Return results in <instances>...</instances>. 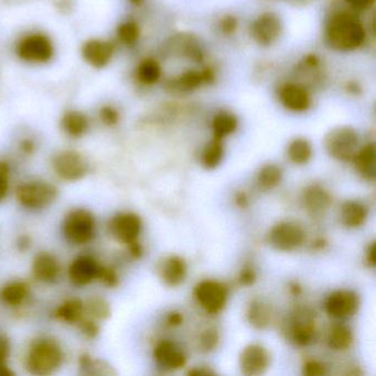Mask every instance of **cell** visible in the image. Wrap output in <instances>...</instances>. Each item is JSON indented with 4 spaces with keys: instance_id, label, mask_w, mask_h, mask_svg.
I'll list each match as a JSON object with an SVG mask.
<instances>
[{
    "instance_id": "cell-1",
    "label": "cell",
    "mask_w": 376,
    "mask_h": 376,
    "mask_svg": "<svg viewBox=\"0 0 376 376\" xmlns=\"http://www.w3.org/2000/svg\"><path fill=\"white\" fill-rule=\"evenodd\" d=\"M327 42L338 51L358 49L365 41V29L354 13L341 11L331 17L325 29Z\"/></svg>"
},
{
    "instance_id": "cell-2",
    "label": "cell",
    "mask_w": 376,
    "mask_h": 376,
    "mask_svg": "<svg viewBox=\"0 0 376 376\" xmlns=\"http://www.w3.org/2000/svg\"><path fill=\"white\" fill-rule=\"evenodd\" d=\"M63 362V351L57 341L48 337L38 338L31 343L26 356L29 373L38 376L51 375Z\"/></svg>"
},
{
    "instance_id": "cell-3",
    "label": "cell",
    "mask_w": 376,
    "mask_h": 376,
    "mask_svg": "<svg viewBox=\"0 0 376 376\" xmlns=\"http://www.w3.org/2000/svg\"><path fill=\"white\" fill-rule=\"evenodd\" d=\"M62 234L73 245H85L95 236L96 221L94 215L86 209H73L62 221Z\"/></svg>"
},
{
    "instance_id": "cell-4",
    "label": "cell",
    "mask_w": 376,
    "mask_h": 376,
    "mask_svg": "<svg viewBox=\"0 0 376 376\" xmlns=\"http://www.w3.org/2000/svg\"><path fill=\"white\" fill-rule=\"evenodd\" d=\"M59 190L50 182L42 180L27 181L15 190V199L19 205L28 210H42L56 202Z\"/></svg>"
},
{
    "instance_id": "cell-5",
    "label": "cell",
    "mask_w": 376,
    "mask_h": 376,
    "mask_svg": "<svg viewBox=\"0 0 376 376\" xmlns=\"http://www.w3.org/2000/svg\"><path fill=\"white\" fill-rule=\"evenodd\" d=\"M328 154L340 162L352 160L358 149V135L349 126L333 128L325 137Z\"/></svg>"
},
{
    "instance_id": "cell-6",
    "label": "cell",
    "mask_w": 376,
    "mask_h": 376,
    "mask_svg": "<svg viewBox=\"0 0 376 376\" xmlns=\"http://www.w3.org/2000/svg\"><path fill=\"white\" fill-rule=\"evenodd\" d=\"M52 168L60 179L77 182L86 177L90 164L83 155L74 150H62L52 158Z\"/></svg>"
},
{
    "instance_id": "cell-7",
    "label": "cell",
    "mask_w": 376,
    "mask_h": 376,
    "mask_svg": "<svg viewBox=\"0 0 376 376\" xmlns=\"http://www.w3.org/2000/svg\"><path fill=\"white\" fill-rule=\"evenodd\" d=\"M306 232L294 221H283L273 226L268 233V243L279 252H292L305 243Z\"/></svg>"
},
{
    "instance_id": "cell-8",
    "label": "cell",
    "mask_w": 376,
    "mask_h": 376,
    "mask_svg": "<svg viewBox=\"0 0 376 376\" xmlns=\"http://www.w3.org/2000/svg\"><path fill=\"white\" fill-rule=\"evenodd\" d=\"M17 56L30 63H46L53 57L54 49L51 40L41 34L25 37L15 48Z\"/></svg>"
},
{
    "instance_id": "cell-9",
    "label": "cell",
    "mask_w": 376,
    "mask_h": 376,
    "mask_svg": "<svg viewBox=\"0 0 376 376\" xmlns=\"http://www.w3.org/2000/svg\"><path fill=\"white\" fill-rule=\"evenodd\" d=\"M195 297L207 313L216 315L226 308L228 302V290L226 286L215 280H202L195 286Z\"/></svg>"
},
{
    "instance_id": "cell-10",
    "label": "cell",
    "mask_w": 376,
    "mask_h": 376,
    "mask_svg": "<svg viewBox=\"0 0 376 376\" xmlns=\"http://www.w3.org/2000/svg\"><path fill=\"white\" fill-rule=\"evenodd\" d=\"M143 230V222L139 215L133 212H121L114 215L110 222V232L116 241L131 245L138 241Z\"/></svg>"
},
{
    "instance_id": "cell-11",
    "label": "cell",
    "mask_w": 376,
    "mask_h": 376,
    "mask_svg": "<svg viewBox=\"0 0 376 376\" xmlns=\"http://www.w3.org/2000/svg\"><path fill=\"white\" fill-rule=\"evenodd\" d=\"M360 298L354 290H339L331 292L325 302L328 315L335 319H349L358 313Z\"/></svg>"
},
{
    "instance_id": "cell-12",
    "label": "cell",
    "mask_w": 376,
    "mask_h": 376,
    "mask_svg": "<svg viewBox=\"0 0 376 376\" xmlns=\"http://www.w3.org/2000/svg\"><path fill=\"white\" fill-rule=\"evenodd\" d=\"M238 365L245 375H261L271 365V354L259 343L247 344L238 356Z\"/></svg>"
},
{
    "instance_id": "cell-13",
    "label": "cell",
    "mask_w": 376,
    "mask_h": 376,
    "mask_svg": "<svg viewBox=\"0 0 376 376\" xmlns=\"http://www.w3.org/2000/svg\"><path fill=\"white\" fill-rule=\"evenodd\" d=\"M283 32V23L274 13H264L252 25V38L261 46H269L278 40Z\"/></svg>"
},
{
    "instance_id": "cell-14",
    "label": "cell",
    "mask_w": 376,
    "mask_h": 376,
    "mask_svg": "<svg viewBox=\"0 0 376 376\" xmlns=\"http://www.w3.org/2000/svg\"><path fill=\"white\" fill-rule=\"evenodd\" d=\"M290 335L298 346H307L313 343L316 339V319L311 310L299 308L292 313Z\"/></svg>"
},
{
    "instance_id": "cell-15",
    "label": "cell",
    "mask_w": 376,
    "mask_h": 376,
    "mask_svg": "<svg viewBox=\"0 0 376 376\" xmlns=\"http://www.w3.org/2000/svg\"><path fill=\"white\" fill-rule=\"evenodd\" d=\"M153 356L157 365L166 371H178L187 364L185 352L176 343L169 340L157 343Z\"/></svg>"
},
{
    "instance_id": "cell-16",
    "label": "cell",
    "mask_w": 376,
    "mask_h": 376,
    "mask_svg": "<svg viewBox=\"0 0 376 376\" xmlns=\"http://www.w3.org/2000/svg\"><path fill=\"white\" fill-rule=\"evenodd\" d=\"M100 264L87 255L77 256L67 269L70 282L77 287H85L98 279Z\"/></svg>"
},
{
    "instance_id": "cell-17",
    "label": "cell",
    "mask_w": 376,
    "mask_h": 376,
    "mask_svg": "<svg viewBox=\"0 0 376 376\" xmlns=\"http://www.w3.org/2000/svg\"><path fill=\"white\" fill-rule=\"evenodd\" d=\"M279 100L287 110L302 113L311 105V98L305 87L294 83L284 85L279 92Z\"/></svg>"
},
{
    "instance_id": "cell-18",
    "label": "cell",
    "mask_w": 376,
    "mask_h": 376,
    "mask_svg": "<svg viewBox=\"0 0 376 376\" xmlns=\"http://www.w3.org/2000/svg\"><path fill=\"white\" fill-rule=\"evenodd\" d=\"M34 279L40 283H52L58 278L60 265L56 256L48 252H40L34 256L31 266Z\"/></svg>"
},
{
    "instance_id": "cell-19",
    "label": "cell",
    "mask_w": 376,
    "mask_h": 376,
    "mask_svg": "<svg viewBox=\"0 0 376 376\" xmlns=\"http://www.w3.org/2000/svg\"><path fill=\"white\" fill-rule=\"evenodd\" d=\"M187 275V264L180 256L167 257L160 267V278L168 287H179L185 283Z\"/></svg>"
},
{
    "instance_id": "cell-20",
    "label": "cell",
    "mask_w": 376,
    "mask_h": 376,
    "mask_svg": "<svg viewBox=\"0 0 376 376\" xmlns=\"http://www.w3.org/2000/svg\"><path fill=\"white\" fill-rule=\"evenodd\" d=\"M82 54L87 63L93 67H105L113 58L114 46L110 42L94 39L83 46Z\"/></svg>"
},
{
    "instance_id": "cell-21",
    "label": "cell",
    "mask_w": 376,
    "mask_h": 376,
    "mask_svg": "<svg viewBox=\"0 0 376 376\" xmlns=\"http://www.w3.org/2000/svg\"><path fill=\"white\" fill-rule=\"evenodd\" d=\"M304 203L308 212L313 215H319L325 212L330 207L332 200L327 190L318 185L308 187L304 191Z\"/></svg>"
},
{
    "instance_id": "cell-22",
    "label": "cell",
    "mask_w": 376,
    "mask_h": 376,
    "mask_svg": "<svg viewBox=\"0 0 376 376\" xmlns=\"http://www.w3.org/2000/svg\"><path fill=\"white\" fill-rule=\"evenodd\" d=\"M356 172L363 179L374 181L376 176L375 146L374 143L365 145L363 148L358 149L354 159Z\"/></svg>"
},
{
    "instance_id": "cell-23",
    "label": "cell",
    "mask_w": 376,
    "mask_h": 376,
    "mask_svg": "<svg viewBox=\"0 0 376 376\" xmlns=\"http://www.w3.org/2000/svg\"><path fill=\"white\" fill-rule=\"evenodd\" d=\"M368 219V209L363 203L350 200L343 203L340 210V220L349 228H358L363 226Z\"/></svg>"
},
{
    "instance_id": "cell-24",
    "label": "cell",
    "mask_w": 376,
    "mask_h": 376,
    "mask_svg": "<svg viewBox=\"0 0 376 376\" xmlns=\"http://www.w3.org/2000/svg\"><path fill=\"white\" fill-rule=\"evenodd\" d=\"M30 286L23 280H13L0 288V300L11 307L20 306L28 298Z\"/></svg>"
},
{
    "instance_id": "cell-25",
    "label": "cell",
    "mask_w": 376,
    "mask_h": 376,
    "mask_svg": "<svg viewBox=\"0 0 376 376\" xmlns=\"http://www.w3.org/2000/svg\"><path fill=\"white\" fill-rule=\"evenodd\" d=\"M85 315L84 302L79 298L64 300L56 310V317L67 325H77Z\"/></svg>"
},
{
    "instance_id": "cell-26",
    "label": "cell",
    "mask_w": 376,
    "mask_h": 376,
    "mask_svg": "<svg viewBox=\"0 0 376 376\" xmlns=\"http://www.w3.org/2000/svg\"><path fill=\"white\" fill-rule=\"evenodd\" d=\"M247 320L252 327L263 330L268 327L271 320V308L266 302L254 299L247 309Z\"/></svg>"
},
{
    "instance_id": "cell-27",
    "label": "cell",
    "mask_w": 376,
    "mask_h": 376,
    "mask_svg": "<svg viewBox=\"0 0 376 376\" xmlns=\"http://www.w3.org/2000/svg\"><path fill=\"white\" fill-rule=\"evenodd\" d=\"M61 125L67 135L73 138H79V137H82L89 129V119L81 112L70 110L62 117Z\"/></svg>"
},
{
    "instance_id": "cell-28",
    "label": "cell",
    "mask_w": 376,
    "mask_h": 376,
    "mask_svg": "<svg viewBox=\"0 0 376 376\" xmlns=\"http://www.w3.org/2000/svg\"><path fill=\"white\" fill-rule=\"evenodd\" d=\"M203 84H207L203 72L193 71V70L182 73L177 79H172L170 82L171 89L180 93L193 92Z\"/></svg>"
},
{
    "instance_id": "cell-29",
    "label": "cell",
    "mask_w": 376,
    "mask_h": 376,
    "mask_svg": "<svg viewBox=\"0 0 376 376\" xmlns=\"http://www.w3.org/2000/svg\"><path fill=\"white\" fill-rule=\"evenodd\" d=\"M238 118L230 112H220L213 118L212 129L213 137L219 139H224L228 136L232 135L238 128Z\"/></svg>"
},
{
    "instance_id": "cell-30",
    "label": "cell",
    "mask_w": 376,
    "mask_h": 376,
    "mask_svg": "<svg viewBox=\"0 0 376 376\" xmlns=\"http://www.w3.org/2000/svg\"><path fill=\"white\" fill-rule=\"evenodd\" d=\"M354 342V333L346 325H333L328 335V346L335 351H344Z\"/></svg>"
},
{
    "instance_id": "cell-31",
    "label": "cell",
    "mask_w": 376,
    "mask_h": 376,
    "mask_svg": "<svg viewBox=\"0 0 376 376\" xmlns=\"http://www.w3.org/2000/svg\"><path fill=\"white\" fill-rule=\"evenodd\" d=\"M287 156L292 164L299 166L308 164L313 158V146L307 139H294L287 148Z\"/></svg>"
},
{
    "instance_id": "cell-32",
    "label": "cell",
    "mask_w": 376,
    "mask_h": 376,
    "mask_svg": "<svg viewBox=\"0 0 376 376\" xmlns=\"http://www.w3.org/2000/svg\"><path fill=\"white\" fill-rule=\"evenodd\" d=\"M223 158H224L223 141L213 137L212 141L203 149L201 158L203 167L207 169H215L222 162Z\"/></svg>"
},
{
    "instance_id": "cell-33",
    "label": "cell",
    "mask_w": 376,
    "mask_h": 376,
    "mask_svg": "<svg viewBox=\"0 0 376 376\" xmlns=\"http://www.w3.org/2000/svg\"><path fill=\"white\" fill-rule=\"evenodd\" d=\"M283 170L276 164H266L259 170L257 182L263 190H271L282 182Z\"/></svg>"
},
{
    "instance_id": "cell-34",
    "label": "cell",
    "mask_w": 376,
    "mask_h": 376,
    "mask_svg": "<svg viewBox=\"0 0 376 376\" xmlns=\"http://www.w3.org/2000/svg\"><path fill=\"white\" fill-rule=\"evenodd\" d=\"M137 77L143 84L151 85L158 82L162 77V67L154 59L143 60L137 70Z\"/></svg>"
},
{
    "instance_id": "cell-35",
    "label": "cell",
    "mask_w": 376,
    "mask_h": 376,
    "mask_svg": "<svg viewBox=\"0 0 376 376\" xmlns=\"http://www.w3.org/2000/svg\"><path fill=\"white\" fill-rule=\"evenodd\" d=\"M85 306V315L89 318L96 320V321H103L110 318L112 310H110V304L105 299L101 297H92L87 300Z\"/></svg>"
},
{
    "instance_id": "cell-36",
    "label": "cell",
    "mask_w": 376,
    "mask_h": 376,
    "mask_svg": "<svg viewBox=\"0 0 376 376\" xmlns=\"http://www.w3.org/2000/svg\"><path fill=\"white\" fill-rule=\"evenodd\" d=\"M118 38L127 46L136 44L139 38V27L134 21H126L117 29Z\"/></svg>"
},
{
    "instance_id": "cell-37",
    "label": "cell",
    "mask_w": 376,
    "mask_h": 376,
    "mask_svg": "<svg viewBox=\"0 0 376 376\" xmlns=\"http://www.w3.org/2000/svg\"><path fill=\"white\" fill-rule=\"evenodd\" d=\"M11 167L6 162L0 160V202L7 197L11 187Z\"/></svg>"
},
{
    "instance_id": "cell-38",
    "label": "cell",
    "mask_w": 376,
    "mask_h": 376,
    "mask_svg": "<svg viewBox=\"0 0 376 376\" xmlns=\"http://www.w3.org/2000/svg\"><path fill=\"white\" fill-rule=\"evenodd\" d=\"M96 280H100L108 288H115V287L118 286V283H119L117 273L113 268L102 266V265L98 269V279Z\"/></svg>"
},
{
    "instance_id": "cell-39",
    "label": "cell",
    "mask_w": 376,
    "mask_h": 376,
    "mask_svg": "<svg viewBox=\"0 0 376 376\" xmlns=\"http://www.w3.org/2000/svg\"><path fill=\"white\" fill-rule=\"evenodd\" d=\"M79 331L87 339H94L98 337L100 333V327H98V321L92 319V318H84L79 320Z\"/></svg>"
},
{
    "instance_id": "cell-40",
    "label": "cell",
    "mask_w": 376,
    "mask_h": 376,
    "mask_svg": "<svg viewBox=\"0 0 376 376\" xmlns=\"http://www.w3.org/2000/svg\"><path fill=\"white\" fill-rule=\"evenodd\" d=\"M302 374L306 376H323L327 374V368L323 362L310 360L302 365Z\"/></svg>"
},
{
    "instance_id": "cell-41",
    "label": "cell",
    "mask_w": 376,
    "mask_h": 376,
    "mask_svg": "<svg viewBox=\"0 0 376 376\" xmlns=\"http://www.w3.org/2000/svg\"><path fill=\"white\" fill-rule=\"evenodd\" d=\"M219 343V335L216 333V331L214 330H207L201 335L200 338V344H201V348L203 351L214 350L215 346H218Z\"/></svg>"
},
{
    "instance_id": "cell-42",
    "label": "cell",
    "mask_w": 376,
    "mask_h": 376,
    "mask_svg": "<svg viewBox=\"0 0 376 376\" xmlns=\"http://www.w3.org/2000/svg\"><path fill=\"white\" fill-rule=\"evenodd\" d=\"M101 119L105 125L113 126L117 124L118 119H119V115H118L117 110L112 106H105L101 110Z\"/></svg>"
},
{
    "instance_id": "cell-43",
    "label": "cell",
    "mask_w": 376,
    "mask_h": 376,
    "mask_svg": "<svg viewBox=\"0 0 376 376\" xmlns=\"http://www.w3.org/2000/svg\"><path fill=\"white\" fill-rule=\"evenodd\" d=\"M220 29L223 34H226V36L234 34L236 29H238V19L232 15H226V17L221 20Z\"/></svg>"
},
{
    "instance_id": "cell-44",
    "label": "cell",
    "mask_w": 376,
    "mask_h": 376,
    "mask_svg": "<svg viewBox=\"0 0 376 376\" xmlns=\"http://www.w3.org/2000/svg\"><path fill=\"white\" fill-rule=\"evenodd\" d=\"M11 341L5 335H0V364L6 363L11 356Z\"/></svg>"
},
{
    "instance_id": "cell-45",
    "label": "cell",
    "mask_w": 376,
    "mask_h": 376,
    "mask_svg": "<svg viewBox=\"0 0 376 376\" xmlns=\"http://www.w3.org/2000/svg\"><path fill=\"white\" fill-rule=\"evenodd\" d=\"M374 1L375 0H346V3L356 11H368L374 5Z\"/></svg>"
},
{
    "instance_id": "cell-46",
    "label": "cell",
    "mask_w": 376,
    "mask_h": 376,
    "mask_svg": "<svg viewBox=\"0 0 376 376\" xmlns=\"http://www.w3.org/2000/svg\"><path fill=\"white\" fill-rule=\"evenodd\" d=\"M255 279V271L252 268H245L241 271L238 280H240V283H241L243 286H249V285L254 284Z\"/></svg>"
},
{
    "instance_id": "cell-47",
    "label": "cell",
    "mask_w": 376,
    "mask_h": 376,
    "mask_svg": "<svg viewBox=\"0 0 376 376\" xmlns=\"http://www.w3.org/2000/svg\"><path fill=\"white\" fill-rule=\"evenodd\" d=\"M365 261L370 267L375 266V242H372L366 249Z\"/></svg>"
},
{
    "instance_id": "cell-48",
    "label": "cell",
    "mask_w": 376,
    "mask_h": 376,
    "mask_svg": "<svg viewBox=\"0 0 376 376\" xmlns=\"http://www.w3.org/2000/svg\"><path fill=\"white\" fill-rule=\"evenodd\" d=\"M167 321L172 327H177V325H181L182 321H183V317H182L181 313H177V311H172L167 318Z\"/></svg>"
},
{
    "instance_id": "cell-49",
    "label": "cell",
    "mask_w": 376,
    "mask_h": 376,
    "mask_svg": "<svg viewBox=\"0 0 376 376\" xmlns=\"http://www.w3.org/2000/svg\"><path fill=\"white\" fill-rule=\"evenodd\" d=\"M30 246L31 240L29 236L23 235L18 238V241H17V247H18L19 251H27V249H30Z\"/></svg>"
},
{
    "instance_id": "cell-50",
    "label": "cell",
    "mask_w": 376,
    "mask_h": 376,
    "mask_svg": "<svg viewBox=\"0 0 376 376\" xmlns=\"http://www.w3.org/2000/svg\"><path fill=\"white\" fill-rule=\"evenodd\" d=\"M128 247H129V252H131V256L135 257V259H139V257L143 255V247H141L138 241L131 244V245H128Z\"/></svg>"
},
{
    "instance_id": "cell-51",
    "label": "cell",
    "mask_w": 376,
    "mask_h": 376,
    "mask_svg": "<svg viewBox=\"0 0 376 376\" xmlns=\"http://www.w3.org/2000/svg\"><path fill=\"white\" fill-rule=\"evenodd\" d=\"M21 149H22L26 154H31V153L34 150V141H29V139L23 141L22 143H21Z\"/></svg>"
},
{
    "instance_id": "cell-52",
    "label": "cell",
    "mask_w": 376,
    "mask_h": 376,
    "mask_svg": "<svg viewBox=\"0 0 376 376\" xmlns=\"http://www.w3.org/2000/svg\"><path fill=\"white\" fill-rule=\"evenodd\" d=\"M189 375H207V374H213V372L209 371V370H205V368H201V369H195L190 370Z\"/></svg>"
},
{
    "instance_id": "cell-53",
    "label": "cell",
    "mask_w": 376,
    "mask_h": 376,
    "mask_svg": "<svg viewBox=\"0 0 376 376\" xmlns=\"http://www.w3.org/2000/svg\"><path fill=\"white\" fill-rule=\"evenodd\" d=\"M13 374L11 370L6 365V363L0 364V376H11Z\"/></svg>"
},
{
    "instance_id": "cell-54",
    "label": "cell",
    "mask_w": 376,
    "mask_h": 376,
    "mask_svg": "<svg viewBox=\"0 0 376 376\" xmlns=\"http://www.w3.org/2000/svg\"><path fill=\"white\" fill-rule=\"evenodd\" d=\"M236 202H238V205L245 207V203L247 202V200H246L245 195H241V197L238 195V200H236Z\"/></svg>"
},
{
    "instance_id": "cell-55",
    "label": "cell",
    "mask_w": 376,
    "mask_h": 376,
    "mask_svg": "<svg viewBox=\"0 0 376 376\" xmlns=\"http://www.w3.org/2000/svg\"><path fill=\"white\" fill-rule=\"evenodd\" d=\"M145 0H129V3L133 4V5L135 6H139L141 5V4L143 3Z\"/></svg>"
}]
</instances>
